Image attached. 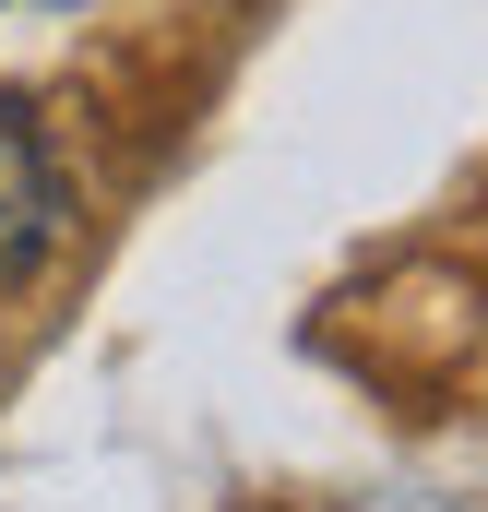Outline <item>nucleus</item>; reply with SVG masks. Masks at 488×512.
Segmentation results:
<instances>
[{"mask_svg":"<svg viewBox=\"0 0 488 512\" xmlns=\"http://www.w3.org/2000/svg\"><path fill=\"white\" fill-rule=\"evenodd\" d=\"M48 251H60V167H48L36 120L0 96V286H12V274H36Z\"/></svg>","mask_w":488,"mask_h":512,"instance_id":"1","label":"nucleus"}]
</instances>
